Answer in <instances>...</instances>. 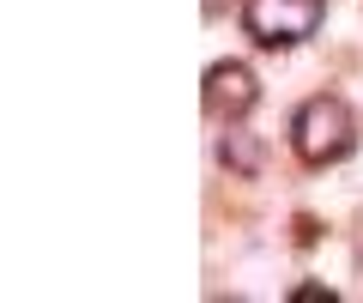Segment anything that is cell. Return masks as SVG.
<instances>
[{"instance_id":"1","label":"cell","mask_w":363,"mask_h":303,"mask_svg":"<svg viewBox=\"0 0 363 303\" xmlns=\"http://www.w3.org/2000/svg\"><path fill=\"white\" fill-rule=\"evenodd\" d=\"M351 145H357V116H351L345 97H309V104L291 116V152H297L303 164H339L351 158Z\"/></svg>"},{"instance_id":"2","label":"cell","mask_w":363,"mask_h":303,"mask_svg":"<svg viewBox=\"0 0 363 303\" xmlns=\"http://www.w3.org/2000/svg\"><path fill=\"white\" fill-rule=\"evenodd\" d=\"M327 0H242V25L260 49H297L321 31Z\"/></svg>"},{"instance_id":"3","label":"cell","mask_w":363,"mask_h":303,"mask_svg":"<svg viewBox=\"0 0 363 303\" xmlns=\"http://www.w3.org/2000/svg\"><path fill=\"white\" fill-rule=\"evenodd\" d=\"M255 97H260V85L242 61H212L206 67V116L212 121H242L255 109Z\"/></svg>"},{"instance_id":"4","label":"cell","mask_w":363,"mask_h":303,"mask_svg":"<svg viewBox=\"0 0 363 303\" xmlns=\"http://www.w3.org/2000/svg\"><path fill=\"white\" fill-rule=\"evenodd\" d=\"M224 13V0H206V18H218Z\"/></svg>"}]
</instances>
